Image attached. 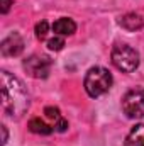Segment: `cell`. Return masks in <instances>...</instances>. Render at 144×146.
Returning a JSON list of instances; mask_svg holds the SVG:
<instances>
[{
	"label": "cell",
	"instance_id": "1",
	"mask_svg": "<svg viewBox=\"0 0 144 146\" xmlns=\"http://www.w3.org/2000/svg\"><path fill=\"white\" fill-rule=\"evenodd\" d=\"M0 90H2V110L10 117H22L29 109V94L24 83L10 75L7 70L0 72Z\"/></svg>",
	"mask_w": 144,
	"mask_h": 146
},
{
	"label": "cell",
	"instance_id": "2",
	"mask_svg": "<svg viewBox=\"0 0 144 146\" xmlns=\"http://www.w3.org/2000/svg\"><path fill=\"white\" fill-rule=\"evenodd\" d=\"M112 83H114V78H112L110 72L104 66L90 68L85 75V82H83L85 90L92 99H97V97L107 94L112 87Z\"/></svg>",
	"mask_w": 144,
	"mask_h": 146
},
{
	"label": "cell",
	"instance_id": "3",
	"mask_svg": "<svg viewBox=\"0 0 144 146\" xmlns=\"http://www.w3.org/2000/svg\"><path fill=\"white\" fill-rule=\"evenodd\" d=\"M112 63L117 70L124 73H132L139 66V53L127 44H115L112 49Z\"/></svg>",
	"mask_w": 144,
	"mask_h": 146
},
{
	"label": "cell",
	"instance_id": "4",
	"mask_svg": "<svg viewBox=\"0 0 144 146\" xmlns=\"http://www.w3.org/2000/svg\"><path fill=\"white\" fill-rule=\"evenodd\" d=\"M122 110L129 119L144 117V88L136 87L122 97Z\"/></svg>",
	"mask_w": 144,
	"mask_h": 146
},
{
	"label": "cell",
	"instance_id": "5",
	"mask_svg": "<svg viewBox=\"0 0 144 146\" xmlns=\"http://www.w3.org/2000/svg\"><path fill=\"white\" fill-rule=\"evenodd\" d=\"M51 65L53 61L44 54H32L27 60H24V70L27 72V75L39 80L48 78V75L51 72Z\"/></svg>",
	"mask_w": 144,
	"mask_h": 146
},
{
	"label": "cell",
	"instance_id": "6",
	"mask_svg": "<svg viewBox=\"0 0 144 146\" xmlns=\"http://www.w3.org/2000/svg\"><path fill=\"white\" fill-rule=\"evenodd\" d=\"M0 51H2V56H5V58L19 56L24 51V39L20 37L19 33H10L7 37L2 39Z\"/></svg>",
	"mask_w": 144,
	"mask_h": 146
},
{
	"label": "cell",
	"instance_id": "7",
	"mask_svg": "<svg viewBox=\"0 0 144 146\" xmlns=\"http://www.w3.org/2000/svg\"><path fill=\"white\" fill-rule=\"evenodd\" d=\"M119 24H120L122 29H126L129 33H136V31H139V29L144 27V17L139 15V14H136V12H129V14L120 17Z\"/></svg>",
	"mask_w": 144,
	"mask_h": 146
},
{
	"label": "cell",
	"instance_id": "8",
	"mask_svg": "<svg viewBox=\"0 0 144 146\" xmlns=\"http://www.w3.org/2000/svg\"><path fill=\"white\" fill-rule=\"evenodd\" d=\"M53 31L58 36H71L76 31V24L75 21H71L70 17H61L53 24Z\"/></svg>",
	"mask_w": 144,
	"mask_h": 146
},
{
	"label": "cell",
	"instance_id": "9",
	"mask_svg": "<svg viewBox=\"0 0 144 146\" xmlns=\"http://www.w3.org/2000/svg\"><path fill=\"white\" fill-rule=\"evenodd\" d=\"M124 146H144V124H137L131 129Z\"/></svg>",
	"mask_w": 144,
	"mask_h": 146
},
{
	"label": "cell",
	"instance_id": "10",
	"mask_svg": "<svg viewBox=\"0 0 144 146\" xmlns=\"http://www.w3.org/2000/svg\"><path fill=\"white\" fill-rule=\"evenodd\" d=\"M29 131L34 133V134H44V136H48V134L53 133V127L48 126V124H46L44 121H41L39 117H34V119L29 121Z\"/></svg>",
	"mask_w": 144,
	"mask_h": 146
},
{
	"label": "cell",
	"instance_id": "11",
	"mask_svg": "<svg viewBox=\"0 0 144 146\" xmlns=\"http://www.w3.org/2000/svg\"><path fill=\"white\" fill-rule=\"evenodd\" d=\"M48 29H49V24L46 22V21H41V22H37L36 27H34V33H36V37L39 41H44L46 36H48Z\"/></svg>",
	"mask_w": 144,
	"mask_h": 146
},
{
	"label": "cell",
	"instance_id": "12",
	"mask_svg": "<svg viewBox=\"0 0 144 146\" xmlns=\"http://www.w3.org/2000/svg\"><path fill=\"white\" fill-rule=\"evenodd\" d=\"M63 46H65V39L61 36H54L48 41V48H49L51 51H61Z\"/></svg>",
	"mask_w": 144,
	"mask_h": 146
},
{
	"label": "cell",
	"instance_id": "13",
	"mask_svg": "<svg viewBox=\"0 0 144 146\" xmlns=\"http://www.w3.org/2000/svg\"><path fill=\"white\" fill-rule=\"evenodd\" d=\"M44 114H46L48 119H53V121H59V119H61L59 109H58V107H53V106H48V107L44 109Z\"/></svg>",
	"mask_w": 144,
	"mask_h": 146
},
{
	"label": "cell",
	"instance_id": "14",
	"mask_svg": "<svg viewBox=\"0 0 144 146\" xmlns=\"http://www.w3.org/2000/svg\"><path fill=\"white\" fill-rule=\"evenodd\" d=\"M54 129H56L58 133H65V131L68 129V121L61 117L59 121H56V126H54Z\"/></svg>",
	"mask_w": 144,
	"mask_h": 146
},
{
	"label": "cell",
	"instance_id": "15",
	"mask_svg": "<svg viewBox=\"0 0 144 146\" xmlns=\"http://www.w3.org/2000/svg\"><path fill=\"white\" fill-rule=\"evenodd\" d=\"M14 2L12 0H0V12L2 14H7L9 10H10V5H12Z\"/></svg>",
	"mask_w": 144,
	"mask_h": 146
},
{
	"label": "cell",
	"instance_id": "16",
	"mask_svg": "<svg viewBox=\"0 0 144 146\" xmlns=\"http://www.w3.org/2000/svg\"><path fill=\"white\" fill-rule=\"evenodd\" d=\"M0 131H2V146H5V145H7V139H9V134H7V127L2 124V126H0Z\"/></svg>",
	"mask_w": 144,
	"mask_h": 146
}]
</instances>
